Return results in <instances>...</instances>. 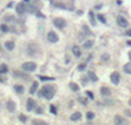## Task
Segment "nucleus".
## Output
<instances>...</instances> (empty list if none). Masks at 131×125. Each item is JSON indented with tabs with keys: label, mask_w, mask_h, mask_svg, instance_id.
Returning a JSON list of instances; mask_svg holds the SVG:
<instances>
[{
	"label": "nucleus",
	"mask_w": 131,
	"mask_h": 125,
	"mask_svg": "<svg viewBox=\"0 0 131 125\" xmlns=\"http://www.w3.org/2000/svg\"><path fill=\"white\" fill-rule=\"evenodd\" d=\"M13 75H15V78H21V79H28V76L25 75V74H22L21 71H17V70H15V71H13Z\"/></svg>",
	"instance_id": "obj_14"
},
{
	"label": "nucleus",
	"mask_w": 131,
	"mask_h": 125,
	"mask_svg": "<svg viewBox=\"0 0 131 125\" xmlns=\"http://www.w3.org/2000/svg\"><path fill=\"white\" fill-rule=\"evenodd\" d=\"M79 100H80V103H83V104H87V100H84V99H81V98L79 99Z\"/></svg>",
	"instance_id": "obj_39"
},
{
	"label": "nucleus",
	"mask_w": 131,
	"mask_h": 125,
	"mask_svg": "<svg viewBox=\"0 0 131 125\" xmlns=\"http://www.w3.org/2000/svg\"><path fill=\"white\" fill-rule=\"evenodd\" d=\"M127 46H131V41H127Z\"/></svg>",
	"instance_id": "obj_41"
},
{
	"label": "nucleus",
	"mask_w": 131,
	"mask_h": 125,
	"mask_svg": "<svg viewBox=\"0 0 131 125\" xmlns=\"http://www.w3.org/2000/svg\"><path fill=\"white\" fill-rule=\"evenodd\" d=\"M85 67H87V63H80V65L77 66V70H79V71H84Z\"/></svg>",
	"instance_id": "obj_30"
},
{
	"label": "nucleus",
	"mask_w": 131,
	"mask_h": 125,
	"mask_svg": "<svg viewBox=\"0 0 131 125\" xmlns=\"http://www.w3.org/2000/svg\"><path fill=\"white\" fill-rule=\"evenodd\" d=\"M88 78H89V80H92V82H97V80H98L97 75H96L93 71H89V72H88Z\"/></svg>",
	"instance_id": "obj_16"
},
{
	"label": "nucleus",
	"mask_w": 131,
	"mask_h": 125,
	"mask_svg": "<svg viewBox=\"0 0 131 125\" xmlns=\"http://www.w3.org/2000/svg\"><path fill=\"white\" fill-rule=\"evenodd\" d=\"M16 12L19 13V15H24V13L26 12L25 2H22V3H19V4H17V7H16Z\"/></svg>",
	"instance_id": "obj_6"
},
{
	"label": "nucleus",
	"mask_w": 131,
	"mask_h": 125,
	"mask_svg": "<svg viewBox=\"0 0 131 125\" xmlns=\"http://www.w3.org/2000/svg\"><path fill=\"white\" fill-rule=\"evenodd\" d=\"M0 30L4 32V33H7V32L9 30V28H8L7 25H5V24H2V25H0Z\"/></svg>",
	"instance_id": "obj_26"
},
{
	"label": "nucleus",
	"mask_w": 131,
	"mask_h": 125,
	"mask_svg": "<svg viewBox=\"0 0 131 125\" xmlns=\"http://www.w3.org/2000/svg\"><path fill=\"white\" fill-rule=\"evenodd\" d=\"M87 118H88V120H89V121H92V120H93V118H94V113L89 111V112L87 113Z\"/></svg>",
	"instance_id": "obj_27"
},
{
	"label": "nucleus",
	"mask_w": 131,
	"mask_h": 125,
	"mask_svg": "<svg viewBox=\"0 0 131 125\" xmlns=\"http://www.w3.org/2000/svg\"><path fill=\"white\" fill-rule=\"evenodd\" d=\"M19 118H20V121H21V122H26V120H28V117H26L25 115H20Z\"/></svg>",
	"instance_id": "obj_31"
},
{
	"label": "nucleus",
	"mask_w": 131,
	"mask_h": 125,
	"mask_svg": "<svg viewBox=\"0 0 131 125\" xmlns=\"http://www.w3.org/2000/svg\"><path fill=\"white\" fill-rule=\"evenodd\" d=\"M33 124H34V125H38V124H41V125H46V122H45V121H38V120H34Z\"/></svg>",
	"instance_id": "obj_33"
},
{
	"label": "nucleus",
	"mask_w": 131,
	"mask_h": 125,
	"mask_svg": "<svg viewBox=\"0 0 131 125\" xmlns=\"http://www.w3.org/2000/svg\"><path fill=\"white\" fill-rule=\"evenodd\" d=\"M110 80L113 84H118L119 80H121V75H119V72L118 71H114V72H111V75H110Z\"/></svg>",
	"instance_id": "obj_7"
},
{
	"label": "nucleus",
	"mask_w": 131,
	"mask_h": 125,
	"mask_svg": "<svg viewBox=\"0 0 131 125\" xmlns=\"http://www.w3.org/2000/svg\"><path fill=\"white\" fill-rule=\"evenodd\" d=\"M26 52H28V54H29L30 57H36L37 53H38V48H37V45H36V44H30V45H28Z\"/></svg>",
	"instance_id": "obj_4"
},
{
	"label": "nucleus",
	"mask_w": 131,
	"mask_h": 125,
	"mask_svg": "<svg viewBox=\"0 0 131 125\" xmlns=\"http://www.w3.org/2000/svg\"><path fill=\"white\" fill-rule=\"evenodd\" d=\"M50 111L54 113V115H56V107L55 105H50Z\"/></svg>",
	"instance_id": "obj_34"
},
{
	"label": "nucleus",
	"mask_w": 131,
	"mask_h": 125,
	"mask_svg": "<svg viewBox=\"0 0 131 125\" xmlns=\"http://www.w3.org/2000/svg\"><path fill=\"white\" fill-rule=\"evenodd\" d=\"M4 46H5V49H7V50H13L15 49V44L12 41H7L4 44Z\"/></svg>",
	"instance_id": "obj_17"
},
{
	"label": "nucleus",
	"mask_w": 131,
	"mask_h": 125,
	"mask_svg": "<svg viewBox=\"0 0 131 125\" xmlns=\"http://www.w3.org/2000/svg\"><path fill=\"white\" fill-rule=\"evenodd\" d=\"M71 121H80L81 120V118H83V115H81V112H75V113H72V115H71Z\"/></svg>",
	"instance_id": "obj_11"
},
{
	"label": "nucleus",
	"mask_w": 131,
	"mask_h": 125,
	"mask_svg": "<svg viewBox=\"0 0 131 125\" xmlns=\"http://www.w3.org/2000/svg\"><path fill=\"white\" fill-rule=\"evenodd\" d=\"M85 94H87V96H88L89 99H94V95H93V92H90V91H87Z\"/></svg>",
	"instance_id": "obj_32"
},
{
	"label": "nucleus",
	"mask_w": 131,
	"mask_h": 125,
	"mask_svg": "<svg viewBox=\"0 0 131 125\" xmlns=\"http://www.w3.org/2000/svg\"><path fill=\"white\" fill-rule=\"evenodd\" d=\"M87 82H88V79L84 76V78H83V84H87Z\"/></svg>",
	"instance_id": "obj_38"
},
{
	"label": "nucleus",
	"mask_w": 131,
	"mask_h": 125,
	"mask_svg": "<svg viewBox=\"0 0 131 125\" xmlns=\"http://www.w3.org/2000/svg\"><path fill=\"white\" fill-rule=\"evenodd\" d=\"M34 111H36V113H37V115H41V113L43 112V111L41 109V108H37V109H34Z\"/></svg>",
	"instance_id": "obj_36"
},
{
	"label": "nucleus",
	"mask_w": 131,
	"mask_h": 125,
	"mask_svg": "<svg viewBox=\"0 0 131 125\" xmlns=\"http://www.w3.org/2000/svg\"><path fill=\"white\" fill-rule=\"evenodd\" d=\"M92 46H93V41H85L84 42V45H83V48L84 49H92Z\"/></svg>",
	"instance_id": "obj_20"
},
{
	"label": "nucleus",
	"mask_w": 131,
	"mask_h": 125,
	"mask_svg": "<svg viewBox=\"0 0 131 125\" xmlns=\"http://www.w3.org/2000/svg\"><path fill=\"white\" fill-rule=\"evenodd\" d=\"M97 19L102 22V24H106V19H105V16H104V15H98V16H97Z\"/></svg>",
	"instance_id": "obj_29"
},
{
	"label": "nucleus",
	"mask_w": 131,
	"mask_h": 125,
	"mask_svg": "<svg viewBox=\"0 0 131 125\" xmlns=\"http://www.w3.org/2000/svg\"><path fill=\"white\" fill-rule=\"evenodd\" d=\"M128 57H130V59H131V52H130V53H128Z\"/></svg>",
	"instance_id": "obj_43"
},
{
	"label": "nucleus",
	"mask_w": 131,
	"mask_h": 125,
	"mask_svg": "<svg viewBox=\"0 0 131 125\" xmlns=\"http://www.w3.org/2000/svg\"><path fill=\"white\" fill-rule=\"evenodd\" d=\"M55 92H56V90L54 86H45L41 91L38 92V96H42V98L45 99H53L54 96H55Z\"/></svg>",
	"instance_id": "obj_1"
},
{
	"label": "nucleus",
	"mask_w": 131,
	"mask_h": 125,
	"mask_svg": "<svg viewBox=\"0 0 131 125\" xmlns=\"http://www.w3.org/2000/svg\"><path fill=\"white\" fill-rule=\"evenodd\" d=\"M117 24L119 26H122V28H126L128 25V22H127V20L124 19L123 16H118V17H117Z\"/></svg>",
	"instance_id": "obj_8"
},
{
	"label": "nucleus",
	"mask_w": 131,
	"mask_h": 125,
	"mask_svg": "<svg viewBox=\"0 0 131 125\" xmlns=\"http://www.w3.org/2000/svg\"><path fill=\"white\" fill-rule=\"evenodd\" d=\"M100 92H101V95L104 96V98H109V96L111 95V91H110V88H107V87H101Z\"/></svg>",
	"instance_id": "obj_12"
},
{
	"label": "nucleus",
	"mask_w": 131,
	"mask_h": 125,
	"mask_svg": "<svg viewBox=\"0 0 131 125\" xmlns=\"http://www.w3.org/2000/svg\"><path fill=\"white\" fill-rule=\"evenodd\" d=\"M114 122H115V124H127V121L124 120L122 116H115V117H114Z\"/></svg>",
	"instance_id": "obj_15"
},
{
	"label": "nucleus",
	"mask_w": 131,
	"mask_h": 125,
	"mask_svg": "<svg viewBox=\"0 0 131 125\" xmlns=\"http://www.w3.org/2000/svg\"><path fill=\"white\" fill-rule=\"evenodd\" d=\"M71 52H72V54L75 55V57H81V49L77 46V45H73V46L71 48Z\"/></svg>",
	"instance_id": "obj_10"
},
{
	"label": "nucleus",
	"mask_w": 131,
	"mask_h": 125,
	"mask_svg": "<svg viewBox=\"0 0 131 125\" xmlns=\"http://www.w3.org/2000/svg\"><path fill=\"white\" fill-rule=\"evenodd\" d=\"M81 29H83V32H84L85 36H90V34H92V33H90V30H89V28H88L87 25H83Z\"/></svg>",
	"instance_id": "obj_24"
},
{
	"label": "nucleus",
	"mask_w": 131,
	"mask_h": 125,
	"mask_svg": "<svg viewBox=\"0 0 131 125\" xmlns=\"http://www.w3.org/2000/svg\"><path fill=\"white\" fill-rule=\"evenodd\" d=\"M89 21L92 25H96V16H94V12H92V11L89 12Z\"/></svg>",
	"instance_id": "obj_18"
},
{
	"label": "nucleus",
	"mask_w": 131,
	"mask_h": 125,
	"mask_svg": "<svg viewBox=\"0 0 131 125\" xmlns=\"http://www.w3.org/2000/svg\"><path fill=\"white\" fill-rule=\"evenodd\" d=\"M39 80L47 82V80H54V78H51V76H39Z\"/></svg>",
	"instance_id": "obj_28"
},
{
	"label": "nucleus",
	"mask_w": 131,
	"mask_h": 125,
	"mask_svg": "<svg viewBox=\"0 0 131 125\" xmlns=\"http://www.w3.org/2000/svg\"><path fill=\"white\" fill-rule=\"evenodd\" d=\"M126 36H128V37H131V29H128V30L126 32Z\"/></svg>",
	"instance_id": "obj_40"
},
{
	"label": "nucleus",
	"mask_w": 131,
	"mask_h": 125,
	"mask_svg": "<svg viewBox=\"0 0 131 125\" xmlns=\"http://www.w3.org/2000/svg\"><path fill=\"white\" fill-rule=\"evenodd\" d=\"M7 108H8V111H9V112H15V109H16V103H15L13 100H8Z\"/></svg>",
	"instance_id": "obj_13"
},
{
	"label": "nucleus",
	"mask_w": 131,
	"mask_h": 125,
	"mask_svg": "<svg viewBox=\"0 0 131 125\" xmlns=\"http://www.w3.org/2000/svg\"><path fill=\"white\" fill-rule=\"evenodd\" d=\"M123 71L126 74H131V62H128V63H126L123 66Z\"/></svg>",
	"instance_id": "obj_19"
},
{
	"label": "nucleus",
	"mask_w": 131,
	"mask_h": 125,
	"mask_svg": "<svg viewBox=\"0 0 131 125\" xmlns=\"http://www.w3.org/2000/svg\"><path fill=\"white\" fill-rule=\"evenodd\" d=\"M124 113H126L128 117H131V111H130V109H126V111H124Z\"/></svg>",
	"instance_id": "obj_37"
},
{
	"label": "nucleus",
	"mask_w": 131,
	"mask_h": 125,
	"mask_svg": "<svg viewBox=\"0 0 131 125\" xmlns=\"http://www.w3.org/2000/svg\"><path fill=\"white\" fill-rule=\"evenodd\" d=\"M47 39H49V41H50L51 44H56V42L59 41V37H58V34H56L55 32L51 30V32H49V33H47Z\"/></svg>",
	"instance_id": "obj_5"
},
{
	"label": "nucleus",
	"mask_w": 131,
	"mask_h": 125,
	"mask_svg": "<svg viewBox=\"0 0 131 125\" xmlns=\"http://www.w3.org/2000/svg\"><path fill=\"white\" fill-rule=\"evenodd\" d=\"M38 88V82H33L32 83V87H30V94H34Z\"/></svg>",
	"instance_id": "obj_22"
},
{
	"label": "nucleus",
	"mask_w": 131,
	"mask_h": 125,
	"mask_svg": "<svg viewBox=\"0 0 131 125\" xmlns=\"http://www.w3.org/2000/svg\"><path fill=\"white\" fill-rule=\"evenodd\" d=\"M53 22H54V25L58 28V29H64L66 25H67V21L63 17H56V19H54Z\"/></svg>",
	"instance_id": "obj_3"
},
{
	"label": "nucleus",
	"mask_w": 131,
	"mask_h": 125,
	"mask_svg": "<svg viewBox=\"0 0 131 125\" xmlns=\"http://www.w3.org/2000/svg\"><path fill=\"white\" fill-rule=\"evenodd\" d=\"M7 72H8V66L7 65H2V66H0V75L7 74Z\"/></svg>",
	"instance_id": "obj_21"
},
{
	"label": "nucleus",
	"mask_w": 131,
	"mask_h": 125,
	"mask_svg": "<svg viewBox=\"0 0 131 125\" xmlns=\"http://www.w3.org/2000/svg\"><path fill=\"white\" fill-rule=\"evenodd\" d=\"M70 87H71V90H72V91H75V92H77V91L80 90L77 84H76V83H73V82H72V83H70Z\"/></svg>",
	"instance_id": "obj_25"
},
{
	"label": "nucleus",
	"mask_w": 131,
	"mask_h": 125,
	"mask_svg": "<svg viewBox=\"0 0 131 125\" xmlns=\"http://www.w3.org/2000/svg\"><path fill=\"white\" fill-rule=\"evenodd\" d=\"M101 59L102 61H107V59H109V54H104V57H102Z\"/></svg>",
	"instance_id": "obj_35"
},
{
	"label": "nucleus",
	"mask_w": 131,
	"mask_h": 125,
	"mask_svg": "<svg viewBox=\"0 0 131 125\" xmlns=\"http://www.w3.org/2000/svg\"><path fill=\"white\" fill-rule=\"evenodd\" d=\"M34 108H37L36 101H34L33 99H28V101H26V109L30 112V111H34Z\"/></svg>",
	"instance_id": "obj_9"
},
{
	"label": "nucleus",
	"mask_w": 131,
	"mask_h": 125,
	"mask_svg": "<svg viewBox=\"0 0 131 125\" xmlns=\"http://www.w3.org/2000/svg\"><path fill=\"white\" fill-rule=\"evenodd\" d=\"M22 70L25 72H33L37 70V65L34 63V62H25L24 65H22Z\"/></svg>",
	"instance_id": "obj_2"
},
{
	"label": "nucleus",
	"mask_w": 131,
	"mask_h": 125,
	"mask_svg": "<svg viewBox=\"0 0 131 125\" xmlns=\"http://www.w3.org/2000/svg\"><path fill=\"white\" fill-rule=\"evenodd\" d=\"M128 104H130V107H131V99L128 100Z\"/></svg>",
	"instance_id": "obj_42"
},
{
	"label": "nucleus",
	"mask_w": 131,
	"mask_h": 125,
	"mask_svg": "<svg viewBox=\"0 0 131 125\" xmlns=\"http://www.w3.org/2000/svg\"><path fill=\"white\" fill-rule=\"evenodd\" d=\"M13 88H15L16 92H17V94H20V95H21L22 92H24V87H22V86H19V84H16V86H15Z\"/></svg>",
	"instance_id": "obj_23"
}]
</instances>
